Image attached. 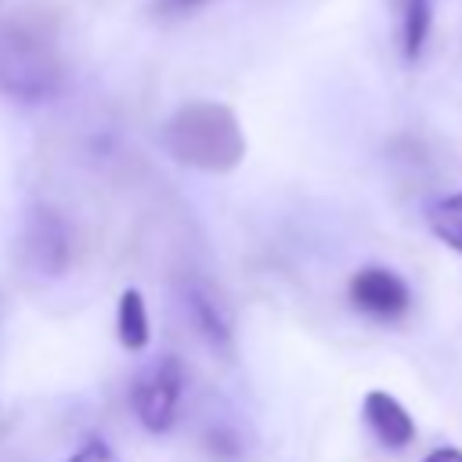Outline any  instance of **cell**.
Instances as JSON below:
<instances>
[{
    "instance_id": "obj_1",
    "label": "cell",
    "mask_w": 462,
    "mask_h": 462,
    "mask_svg": "<svg viewBox=\"0 0 462 462\" xmlns=\"http://www.w3.org/2000/svg\"><path fill=\"white\" fill-rule=\"evenodd\" d=\"M162 148L188 170L231 173L245 159L238 116L220 101H188L162 126Z\"/></svg>"
},
{
    "instance_id": "obj_2",
    "label": "cell",
    "mask_w": 462,
    "mask_h": 462,
    "mask_svg": "<svg viewBox=\"0 0 462 462\" xmlns=\"http://www.w3.org/2000/svg\"><path fill=\"white\" fill-rule=\"evenodd\" d=\"M65 83L61 61L32 25L0 22V94L11 101H51Z\"/></svg>"
},
{
    "instance_id": "obj_3",
    "label": "cell",
    "mask_w": 462,
    "mask_h": 462,
    "mask_svg": "<svg viewBox=\"0 0 462 462\" xmlns=\"http://www.w3.org/2000/svg\"><path fill=\"white\" fill-rule=\"evenodd\" d=\"M180 390H184V368L173 354L155 357L152 365H144L134 379V411L137 422L148 433H166L177 422V408H180Z\"/></svg>"
},
{
    "instance_id": "obj_4",
    "label": "cell",
    "mask_w": 462,
    "mask_h": 462,
    "mask_svg": "<svg viewBox=\"0 0 462 462\" xmlns=\"http://www.w3.org/2000/svg\"><path fill=\"white\" fill-rule=\"evenodd\" d=\"M177 292L184 300V310L195 325V332L220 354L235 350V314L227 307V300L220 296V289L199 274H184L177 282Z\"/></svg>"
},
{
    "instance_id": "obj_5",
    "label": "cell",
    "mask_w": 462,
    "mask_h": 462,
    "mask_svg": "<svg viewBox=\"0 0 462 462\" xmlns=\"http://www.w3.org/2000/svg\"><path fill=\"white\" fill-rule=\"evenodd\" d=\"M22 256L40 274H65L72 260V238L65 220L51 206H32L22 227Z\"/></svg>"
},
{
    "instance_id": "obj_6",
    "label": "cell",
    "mask_w": 462,
    "mask_h": 462,
    "mask_svg": "<svg viewBox=\"0 0 462 462\" xmlns=\"http://www.w3.org/2000/svg\"><path fill=\"white\" fill-rule=\"evenodd\" d=\"M346 292H350V303H354L361 314L375 318V321H393V318L408 314V307H411L408 282H404L397 271L379 267V263L361 267V271L350 278Z\"/></svg>"
},
{
    "instance_id": "obj_7",
    "label": "cell",
    "mask_w": 462,
    "mask_h": 462,
    "mask_svg": "<svg viewBox=\"0 0 462 462\" xmlns=\"http://www.w3.org/2000/svg\"><path fill=\"white\" fill-rule=\"evenodd\" d=\"M361 411H365L368 430L379 437V444H386V448H408L415 440V422H411L408 408L393 393L368 390L365 401H361Z\"/></svg>"
},
{
    "instance_id": "obj_8",
    "label": "cell",
    "mask_w": 462,
    "mask_h": 462,
    "mask_svg": "<svg viewBox=\"0 0 462 462\" xmlns=\"http://www.w3.org/2000/svg\"><path fill=\"white\" fill-rule=\"evenodd\" d=\"M116 336L126 350H144L152 339V321L141 289H123L116 303Z\"/></svg>"
},
{
    "instance_id": "obj_9",
    "label": "cell",
    "mask_w": 462,
    "mask_h": 462,
    "mask_svg": "<svg viewBox=\"0 0 462 462\" xmlns=\"http://www.w3.org/2000/svg\"><path fill=\"white\" fill-rule=\"evenodd\" d=\"M426 220H430V231H433L448 249L462 253V191L437 199V202L426 209Z\"/></svg>"
},
{
    "instance_id": "obj_10",
    "label": "cell",
    "mask_w": 462,
    "mask_h": 462,
    "mask_svg": "<svg viewBox=\"0 0 462 462\" xmlns=\"http://www.w3.org/2000/svg\"><path fill=\"white\" fill-rule=\"evenodd\" d=\"M430 0H404V18H401V47H404V58L415 61L422 54V43L430 36Z\"/></svg>"
},
{
    "instance_id": "obj_11",
    "label": "cell",
    "mask_w": 462,
    "mask_h": 462,
    "mask_svg": "<svg viewBox=\"0 0 462 462\" xmlns=\"http://www.w3.org/2000/svg\"><path fill=\"white\" fill-rule=\"evenodd\" d=\"M69 462H123V458L116 455V448H112L105 437H87V440L69 455Z\"/></svg>"
},
{
    "instance_id": "obj_12",
    "label": "cell",
    "mask_w": 462,
    "mask_h": 462,
    "mask_svg": "<svg viewBox=\"0 0 462 462\" xmlns=\"http://www.w3.org/2000/svg\"><path fill=\"white\" fill-rule=\"evenodd\" d=\"M206 0H152V11L162 14V18H173V14H188L195 7H202Z\"/></svg>"
},
{
    "instance_id": "obj_13",
    "label": "cell",
    "mask_w": 462,
    "mask_h": 462,
    "mask_svg": "<svg viewBox=\"0 0 462 462\" xmlns=\"http://www.w3.org/2000/svg\"><path fill=\"white\" fill-rule=\"evenodd\" d=\"M422 462H462V451L458 448H433Z\"/></svg>"
}]
</instances>
